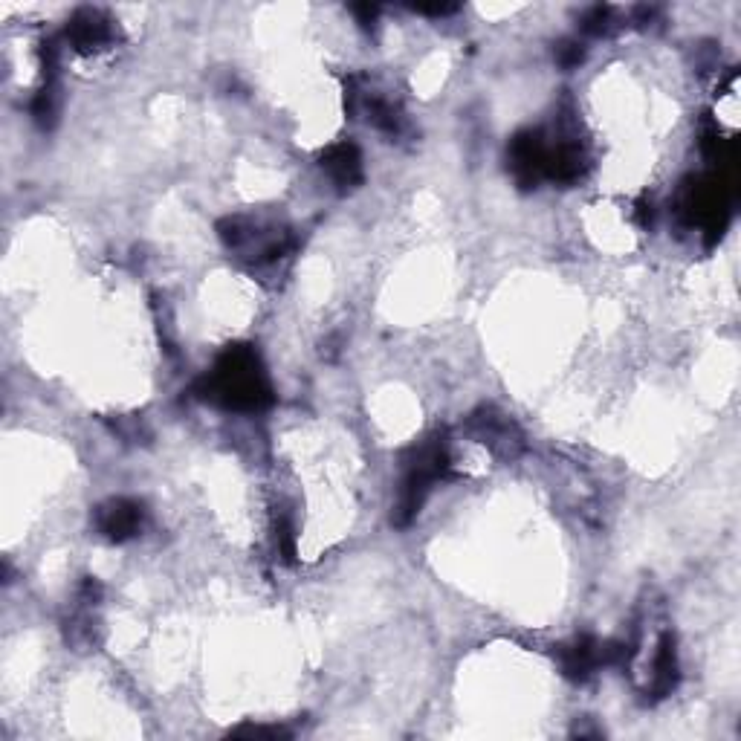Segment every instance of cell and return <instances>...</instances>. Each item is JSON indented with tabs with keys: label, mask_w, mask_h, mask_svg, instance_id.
Masks as SVG:
<instances>
[{
	"label": "cell",
	"mask_w": 741,
	"mask_h": 741,
	"mask_svg": "<svg viewBox=\"0 0 741 741\" xmlns=\"http://www.w3.org/2000/svg\"><path fill=\"white\" fill-rule=\"evenodd\" d=\"M559 61L565 64V67H574L582 61V50H579V44H562V50H559Z\"/></svg>",
	"instance_id": "cell-6"
},
{
	"label": "cell",
	"mask_w": 741,
	"mask_h": 741,
	"mask_svg": "<svg viewBox=\"0 0 741 741\" xmlns=\"http://www.w3.org/2000/svg\"><path fill=\"white\" fill-rule=\"evenodd\" d=\"M67 38H70L79 50H99L102 44H108L110 41V27L99 12L84 9V12H79V15L70 21Z\"/></svg>",
	"instance_id": "cell-3"
},
{
	"label": "cell",
	"mask_w": 741,
	"mask_h": 741,
	"mask_svg": "<svg viewBox=\"0 0 741 741\" xmlns=\"http://www.w3.org/2000/svg\"><path fill=\"white\" fill-rule=\"evenodd\" d=\"M212 394L235 409H258L261 403H267L270 388L264 383L255 354L238 348L220 359L218 371L212 377Z\"/></svg>",
	"instance_id": "cell-1"
},
{
	"label": "cell",
	"mask_w": 741,
	"mask_h": 741,
	"mask_svg": "<svg viewBox=\"0 0 741 741\" xmlns=\"http://www.w3.org/2000/svg\"><path fill=\"white\" fill-rule=\"evenodd\" d=\"M608 21H611V12L603 9V6H594V9L585 15L582 29H585V32H594V35H603L605 29H608Z\"/></svg>",
	"instance_id": "cell-5"
},
{
	"label": "cell",
	"mask_w": 741,
	"mask_h": 741,
	"mask_svg": "<svg viewBox=\"0 0 741 741\" xmlns=\"http://www.w3.org/2000/svg\"><path fill=\"white\" fill-rule=\"evenodd\" d=\"M325 168L330 171V177L339 183V186H354L359 177H362V165H359V151L354 145L342 142L336 148H330L328 157H325Z\"/></svg>",
	"instance_id": "cell-4"
},
{
	"label": "cell",
	"mask_w": 741,
	"mask_h": 741,
	"mask_svg": "<svg viewBox=\"0 0 741 741\" xmlns=\"http://www.w3.org/2000/svg\"><path fill=\"white\" fill-rule=\"evenodd\" d=\"M96 522H99V530L110 536V539H128V536H134L139 527H142V507L134 504V501H110L105 504L102 510H99V516H96Z\"/></svg>",
	"instance_id": "cell-2"
}]
</instances>
